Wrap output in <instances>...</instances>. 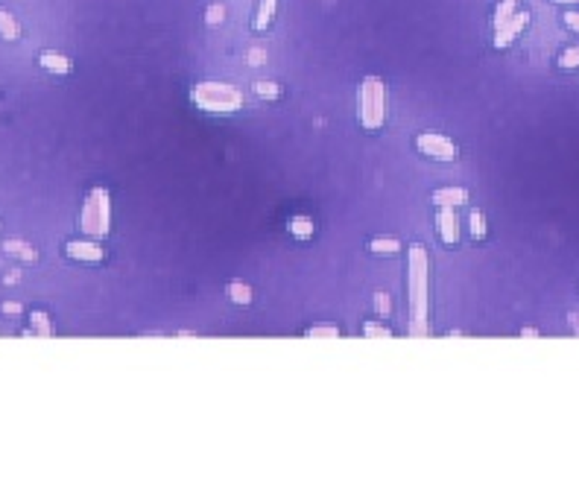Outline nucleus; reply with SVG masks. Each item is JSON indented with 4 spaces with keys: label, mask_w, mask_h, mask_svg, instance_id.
<instances>
[{
    "label": "nucleus",
    "mask_w": 579,
    "mask_h": 494,
    "mask_svg": "<svg viewBox=\"0 0 579 494\" xmlns=\"http://www.w3.org/2000/svg\"><path fill=\"white\" fill-rule=\"evenodd\" d=\"M515 12H518V0H500L498 9H494V30H498V26H503L506 21L515 15Z\"/></svg>",
    "instance_id": "nucleus-16"
},
{
    "label": "nucleus",
    "mask_w": 579,
    "mask_h": 494,
    "mask_svg": "<svg viewBox=\"0 0 579 494\" xmlns=\"http://www.w3.org/2000/svg\"><path fill=\"white\" fill-rule=\"evenodd\" d=\"M559 67H564V70L579 67V44H576V47H568V50L559 56Z\"/></svg>",
    "instance_id": "nucleus-22"
},
{
    "label": "nucleus",
    "mask_w": 579,
    "mask_h": 494,
    "mask_svg": "<svg viewBox=\"0 0 579 494\" xmlns=\"http://www.w3.org/2000/svg\"><path fill=\"white\" fill-rule=\"evenodd\" d=\"M263 62H266V53L263 50H258V47L249 50V65H263Z\"/></svg>",
    "instance_id": "nucleus-28"
},
{
    "label": "nucleus",
    "mask_w": 579,
    "mask_h": 494,
    "mask_svg": "<svg viewBox=\"0 0 579 494\" xmlns=\"http://www.w3.org/2000/svg\"><path fill=\"white\" fill-rule=\"evenodd\" d=\"M0 35H3L6 41L21 38V26H18L15 18H12V12H6V9H0Z\"/></svg>",
    "instance_id": "nucleus-12"
},
{
    "label": "nucleus",
    "mask_w": 579,
    "mask_h": 494,
    "mask_svg": "<svg viewBox=\"0 0 579 494\" xmlns=\"http://www.w3.org/2000/svg\"><path fill=\"white\" fill-rule=\"evenodd\" d=\"M6 252L9 255H18L21 261H38V252L26 240H6Z\"/></svg>",
    "instance_id": "nucleus-13"
},
{
    "label": "nucleus",
    "mask_w": 579,
    "mask_h": 494,
    "mask_svg": "<svg viewBox=\"0 0 579 494\" xmlns=\"http://www.w3.org/2000/svg\"><path fill=\"white\" fill-rule=\"evenodd\" d=\"M527 24H530V12H527V9H524V12H515V15L506 21L503 26H498V30H494V47H498V50L509 47L512 41L527 30Z\"/></svg>",
    "instance_id": "nucleus-6"
},
{
    "label": "nucleus",
    "mask_w": 579,
    "mask_h": 494,
    "mask_svg": "<svg viewBox=\"0 0 579 494\" xmlns=\"http://www.w3.org/2000/svg\"><path fill=\"white\" fill-rule=\"evenodd\" d=\"M65 255L70 261H82V263H100L106 261V249L97 246L94 240H70L65 246Z\"/></svg>",
    "instance_id": "nucleus-7"
},
{
    "label": "nucleus",
    "mask_w": 579,
    "mask_h": 494,
    "mask_svg": "<svg viewBox=\"0 0 579 494\" xmlns=\"http://www.w3.org/2000/svg\"><path fill=\"white\" fill-rule=\"evenodd\" d=\"M307 336H340V328L336 324H313V328H307Z\"/></svg>",
    "instance_id": "nucleus-23"
},
{
    "label": "nucleus",
    "mask_w": 579,
    "mask_h": 494,
    "mask_svg": "<svg viewBox=\"0 0 579 494\" xmlns=\"http://www.w3.org/2000/svg\"><path fill=\"white\" fill-rule=\"evenodd\" d=\"M416 147H418L421 155H427V158H433V161H457V155H459V149H457L454 140L445 138V135H439V132H421V135H416Z\"/></svg>",
    "instance_id": "nucleus-5"
},
{
    "label": "nucleus",
    "mask_w": 579,
    "mask_h": 494,
    "mask_svg": "<svg viewBox=\"0 0 579 494\" xmlns=\"http://www.w3.org/2000/svg\"><path fill=\"white\" fill-rule=\"evenodd\" d=\"M82 231L85 234H94V237H106L108 229H111V199H108V190L106 188H94L88 193V202L82 208Z\"/></svg>",
    "instance_id": "nucleus-4"
},
{
    "label": "nucleus",
    "mask_w": 579,
    "mask_h": 494,
    "mask_svg": "<svg viewBox=\"0 0 579 494\" xmlns=\"http://www.w3.org/2000/svg\"><path fill=\"white\" fill-rule=\"evenodd\" d=\"M0 310H3L6 316H18V313H24V304L21 302H3V304H0Z\"/></svg>",
    "instance_id": "nucleus-26"
},
{
    "label": "nucleus",
    "mask_w": 579,
    "mask_h": 494,
    "mask_svg": "<svg viewBox=\"0 0 579 494\" xmlns=\"http://www.w3.org/2000/svg\"><path fill=\"white\" fill-rule=\"evenodd\" d=\"M290 231L295 234V237H313V231H316V225H313V220L310 217H293L290 220Z\"/></svg>",
    "instance_id": "nucleus-17"
},
{
    "label": "nucleus",
    "mask_w": 579,
    "mask_h": 494,
    "mask_svg": "<svg viewBox=\"0 0 579 494\" xmlns=\"http://www.w3.org/2000/svg\"><path fill=\"white\" fill-rule=\"evenodd\" d=\"M275 9H278V0H261L258 15H255V33L270 30V24L275 21Z\"/></svg>",
    "instance_id": "nucleus-11"
},
{
    "label": "nucleus",
    "mask_w": 579,
    "mask_h": 494,
    "mask_svg": "<svg viewBox=\"0 0 579 494\" xmlns=\"http://www.w3.org/2000/svg\"><path fill=\"white\" fill-rule=\"evenodd\" d=\"M427 290H430V258L425 246L409 249V307H413V334L425 331L427 316Z\"/></svg>",
    "instance_id": "nucleus-1"
},
{
    "label": "nucleus",
    "mask_w": 579,
    "mask_h": 494,
    "mask_svg": "<svg viewBox=\"0 0 579 494\" xmlns=\"http://www.w3.org/2000/svg\"><path fill=\"white\" fill-rule=\"evenodd\" d=\"M38 65L44 67V70H50V74H59V76H65V74H70V59L65 53H56V50H44L38 56Z\"/></svg>",
    "instance_id": "nucleus-10"
},
{
    "label": "nucleus",
    "mask_w": 579,
    "mask_h": 494,
    "mask_svg": "<svg viewBox=\"0 0 579 494\" xmlns=\"http://www.w3.org/2000/svg\"><path fill=\"white\" fill-rule=\"evenodd\" d=\"M363 334L366 336H384V340H389V336H392L389 328H384V324H375V322H366L363 324Z\"/></svg>",
    "instance_id": "nucleus-24"
},
{
    "label": "nucleus",
    "mask_w": 579,
    "mask_h": 494,
    "mask_svg": "<svg viewBox=\"0 0 579 494\" xmlns=\"http://www.w3.org/2000/svg\"><path fill=\"white\" fill-rule=\"evenodd\" d=\"M360 123L369 132H377L386 123V82L380 76H366L360 82Z\"/></svg>",
    "instance_id": "nucleus-3"
},
{
    "label": "nucleus",
    "mask_w": 579,
    "mask_h": 494,
    "mask_svg": "<svg viewBox=\"0 0 579 494\" xmlns=\"http://www.w3.org/2000/svg\"><path fill=\"white\" fill-rule=\"evenodd\" d=\"M564 24H568L573 33H579V12H564Z\"/></svg>",
    "instance_id": "nucleus-27"
},
{
    "label": "nucleus",
    "mask_w": 579,
    "mask_h": 494,
    "mask_svg": "<svg viewBox=\"0 0 579 494\" xmlns=\"http://www.w3.org/2000/svg\"><path fill=\"white\" fill-rule=\"evenodd\" d=\"M568 322H571V328L579 334V313H571V316H568Z\"/></svg>",
    "instance_id": "nucleus-29"
},
{
    "label": "nucleus",
    "mask_w": 579,
    "mask_h": 494,
    "mask_svg": "<svg viewBox=\"0 0 579 494\" xmlns=\"http://www.w3.org/2000/svg\"><path fill=\"white\" fill-rule=\"evenodd\" d=\"M30 322H33V334L44 336V340H47V336L53 334V331H50V319H47V313H44V310H33Z\"/></svg>",
    "instance_id": "nucleus-19"
},
{
    "label": "nucleus",
    "mask_w": 579,
    "mask_h": 494,
    "mask_svg": "<svg viewBox=\"0 0 579 494\" xmlns=\"http://www.w3.org/2000/svg\"><path fill=\"white\" fill-rule=\"evenodd\" d=\"M430 202H436L439 208H457L468 202V190L465 188H439L430 193Z\"/></svg>",
    "instance_id": "nucleus-9"
},
{
    "label": "nucleus",
    "mask_w": 579,
    "mask_h": 494,
    "mask_svg": "<svg viewBox=\"0 0 579 494\" xmlns=\"http://www.w3.org/2000/svg\"><path fill=\"white\" fill-rule=\"evenodd\" d=\"M225 21V6L222 3H211L208 9H205V24L208 26H217V24H222Z\"/></svg>",
    "instance_id": "nucleus-21"
},
{
    "label": "nucleus",
    "mask_w": 579,
    "mask_h": 494,
    "mask_svg": "<svg viewBox=\"0 0 579 494\" xmlns=\"http://www.w3.org/2000/svg\"><path fill=\"white\" fill-rule=\"evenodd\" d=\"M225 290H229V299L234 304H252V287L243 284V281H231Z\"/></svg>",
    "instance_id": "nucleus-15"
},
{
    "label": "nucleus",
    "mask_w": 579,
    "mask_h": 494,
    "mask_svg": "<svg viewBox=\"0 0 579 494\" xmlns=\"http://www.w3.org/2000/svg\"><path fill=\"white\" fill-rule=\"evenodd\" d=\"M468 222H471V237L477 240V243H480V240H486V214H483V211L474 208Z\"/></svg>",
    "instance_id": "nucleus-18"
},
{
    "label": "nucleus",
    "mask_w": 579,
    "mask_h": 494,
    "mask_svg": "<svg viewBox=\"0 0 579 494\" xmlns=\"http://www.w3.org/2000/svg\"><path fill=\"white\" fill-rule=\"evenodd\" d=\"M553 3H579V0H553Z\"/></svg>",
    "instance_id": "nucleus-31"
},
{
    "label": "nucleus",
    "mask_w": 579,
    "mask_h": 494,
    "mask_svg": "<svg viewBox=\"0 0 579 494\" xmlns=\"http://www.w3.org/2000/svg\"><path fill=\"white\" fill-rule=\"evenodd\" d=\"M369 249L375 252V255H398L401 243L395 237H375L372 243H369Z\"/></svg>",
    "instance_id": "nucleus-14"
},
{
    "label": "nucleus",
    "mask_w": 579,
    "mask_h": 494,
    "mask_svg": "<svg viewBox=\"0 0 579 494\" xmlns=\"http://www.w3.org/2000/svg\"><path fill=\"white\" fill-rule=\"evenodd\" d=\"M255 94L263 97V100H278L281 85H278V82H270V79H261V82H255Z\"/></svg>",
    "instance_id": "nucleus-20"
},
{
    "label": "nucleus",
    "mask_w": 579,
    "mask_h": 494,
    "mask_svg": "<svg viewBox=\"0 0 579 494\" xmlns=\"http://www.w3.org/2000/svg\"><path fill=\"white\" fill-rule=\"evenodd\" d=\"M193 106H199L202 111H214V115H231L243 106V91L229 85V82H199L190 91Z\"/></svg>",
    "instance_id": "nucleus-2"
},
{
    "label": "nucleus",
    "mask_w": 579,
    "mask_h": 494,
    "mask_svg": "<svg viewBox=\"0 0 579 494\" xmlns=\"http://www.w3.org/2000/svg\"><path fill=\"white\" fill-rule=\"evenodd\" d=\"M375 310H377L380 316H389V313H392V302H389V295H386V293H377V295H375Z\"/></svg>",
    "instance_id": "nucleus-25"
},
{
    "label": "nucleus",
    "mask_w": 579,
    "mask_h": 494,
    "mask_svg": "<svg viewBox=\"0 0 579 494\" xmlns=\"http://www.w3.org/2000/svg\"><path fill=\"white\" fill-rule=\"evenodd\" d=\"M521 336H539V328H521Z\"/></svg>",
    "instance_id": "nucleus-30"
},
{
    "label": "nucleus",
    "mask_w": 579,
    "mask_h": 494,
    "mask_svg": "<svg viewBox=\"0 0 579 494\" xmlns=\"http://www.w3.org/2000/svg\"><path fill=\"white\" fill-rule=\"evenodd\" d=\"M436 222H439V237H442V243L457 246V243H459V220H457V214H454V208H439V217H436Z\"/></svg>",
    "instance_id": "nucleus-8"
}]
</instances>
